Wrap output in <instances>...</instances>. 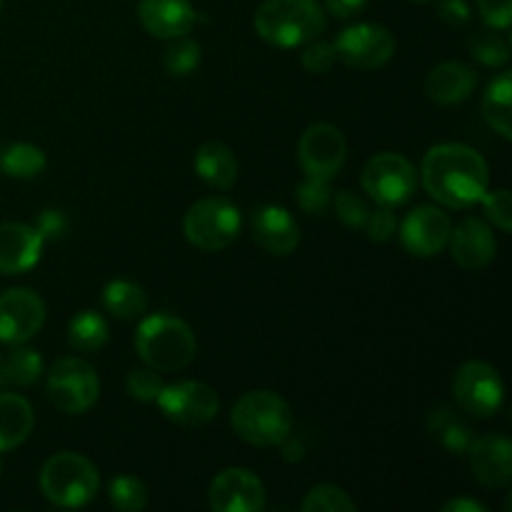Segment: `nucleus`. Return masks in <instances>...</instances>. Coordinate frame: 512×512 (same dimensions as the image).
Here are the masks:
<instances>
[{
	"instance_id": "7c9ffc66",
	"label": "nucleus",
	"mask_w": 512,
	"mask_h": 512,
	"mask_svg": "<svg viewBox=\"0 0 512 512\" xmlns=\"http://www.w3.org/2000/svg\"><path fill=\"white\" fill-rule=\"evenodd\" d=\"M468 48L470 53H473L480 63L488 65V68H500V65H505L510 60L508 40H505L503 35L493 33V28L470 35Z\"/></svg>"
},
{
	"instance_id": "b1692460",
	"label": "nucleus",
	"mask_w": 512,
	"mask_h": 512,
	"mask_svg": "<svg viewBox=\"0 0 512 512\" xmlns=\"http://www.w3.org/2000/svg\"><path fill=\"white\" fill-rule=\"evenodd\" d=\"M512 78L510 73H500L493 83L488 85L483 98V118L500 138H512Z\"/></svg>"
},
{
	"instance_id": "412c9836",
	"label": "nucleus",
	"mask_w": 512,
	"mask_h": 512,
	"mask_svg": "<svg viewBox=\"0 0 512 512\" xmlns=\"http://www.w3.org/2000/svg\"><path fill=\"white\" fill-rule=\"evenodd\" d=\"M475 70L470 65L458 63V60H448V63L435 65L425 78V95L438 105H455L470 98L475 90Z\"/></svg>"
},
{
	"instance_id": "49530a36",
	"label": "nucleus",
	"mask_w": 512,
	"mask_h": 512,
	"mask_svg": "<svg viewBox=\"0 0 512 512\" xmlns=\"http://www.w3.org/2000/svg\"><path fill=\"white\" fill-rule=\"evenodd\" d=\"M0 473H3V463H0Z\"/></svg>"
},
{
	"instance_id": "7ed1b4c3",
	"label": "nucleus",
	"mask_w": 512,
	"mask_h": 512,
	"mask_svg": "<svg viewBox=\"0 0 512 512\" xmlns=\"http://www.w3.org/2000/svg\"><path fill=\"white\" fill-rule=\"evenodd\" d=\"M255 30L275 48H298L325 33L318 0H265L255 10Z\"/></svg>"
},
{
	"instance_id": "f8f14e48",
	"label": "nucleus",
	"mask_w": 512,
	"mask_h": 512,
	"mask_svg": "<svg viewBox=\"0 0 512 512\" xmlns=\"http://www.w3.org/2000/svg\"><path fill=\"white\" fill-rule=\"evenodd\" d=\"M345 158H348V143H345V135L335 125H310L300 135L298 160L305 178L330 183L343 170Z\"/></svg>"
},
{
	"instance_id": "a878e982",
	"label": "nucleus",
	"mask_w": 512,
	"mask_h": 512,
	"mask_svg": "<svg viewBox=\"0 0 512 512\" xmlns=\"http://www.w3.org/2000/svg\"><path fill=\"white\" fill-rule=\"evenodd\" d=\"M45 168H48V158L38 145L13 143L0 150V173L8 175V178H38Z\"/></svg>"
},
{
	"instance_id": "2f4dec72",
	"label": "nucleus",
	"mask_w": 512,
	"mask_h": 512,
	"mask_svg": "<svg viewBox=\"0 0 512 512\" xmlns=\"http://www.w3.org/2000/svg\"><path fill=\"white\" fill-rule=\"evenodd\" d=\"M108 498L113 508L123 512H138L148 505V488L138 478H133V475H118L110 483Z\"/></svg>"
},
{
	"instance_id": "58836bf2",
	"label": "nucleus",
	"mask_w": 512,
	"mask_h": 512,
	"mask_svg": "<svg viewBox=\"0 0 512 512\" xmlns=\"http://www.w3.org/2000/svg\"><path fill=\"white\" fill-rule=\"evenodd\" d=\"M365 230H368V238L375 240V243H388L395 235V230H398V220H395L393 208H383L380 205L378 210H373L368 215V220H365Z\"/></svg>"
},
{
	"instance_id": "a18cd8bd",
	"label": "nucleus",
	"mask_w": 512,
	"mask_h": 512,
	"mask_svg": "<svg viewBox=\"0 0 512 512\" xmlns=\"http://www.w3.org/2000/svg\"><path fill=\"white\" fill-rule=\"evenodd\" d=\"M415 3H430V0H415Z\"/></svg>"
},
{
	"instance_id": "5701e85b",
	"label": "nucleus",
	"mask_w": 512,
	"mask_h": 512,
	"mask_svg": "<svg viewBox=\"0 0 512 512\" xmlns=\"http://www.w3.org/2000/svg\"><path fill=\"white\" fill-rule=\"evenodd\" d=\"M35 415L28 400L15 393H0V453L18 448L33 433Z\"/></svg>"
},
{
	"instance_id": "4c0bfd02",
	"label": "nucleus",
	"mask_w": 512,
	"mask_h": 512,
	"mask_svg": "<svg viewBox=\"0 0 512 512\" xmlns=\"http://www.w3.org/2000/svg\"><path fill=\"white\" fill-rule=\"evenodd\" d=\"M305 45H308V48L303 50V58L300 60H303V68L308 70V73H315V75L328 73V70L335 65V60H338L333 43H323V40L315 38Z\"/></svg>"
},
{
	"instance_id": "f3484780",
	"label": "nucleus",
	"mask_w": 512,
	"mask_h": 512,
	"mask_svg": "<svg viewBox=\"0 0 512 512\" xmlns=\"http://www.w3.org/2000/svg\"><path fill=\"white\" fill-rule=\"evenodd\" d=\"M250 235L270 255H290L300 243L298 220L283 205H258L250 215Z\"/></svg>"
},
{
	"instance_id": "c03bdc74",
	"label": "nucleus",
	"mask_w": 512,
	"mask_h": 512,
	"mask_svg": "<svg viewBox=\"0 0 512 512\" xmlns=\"http://www.w3.org/2000/svg\"><path fill=\"white\" fill-rule=\"evenodd\" d=\"M443 512H488L485 505H480L478 500H468V498H455L450 503L443 505Z\"/></svg>"
},
{
	"instance_id": "ea45409f",
	"label": "nucleus",
	"mask_w": 512,
	"mask_h": 512,
	"mask_svg": "<svg viewBox=\"0 0 512 512\" xmlns=\"http://www.w3.org/2000/svg\"><path fill=\"white\" fill-rule=\"evenodd\" d=\"M480 18L493 30H508L512 23V0H478Z\"/></svg>"
},
{
	"instance_id": "37998d69",
	"label": "nucleus",
	"mask_w": 512,
	"mask_h": 512,
	"mask_svg": "<svg viewBox=\"0 0 512 512\" xmlns=\"http://www.w3.org/2000/svg\"><path fill=\"white\" fill-rule=\"evenodd\" d=\"M370 0H325V10L335 18H355L358 13H363L368 8Z\"/></svg>"
},
{
	"instance_id": "ddd939ff",
	"label": "nucleus",
	"mask_w": 512,
	"mask_h": 512,
	"mask_svg": "<svg viewBox=\"0 0 512 512\" xmlns=\"http://www.w3.org/2000/svg\"><path fill=\"white\" fill-rule=\"evenodd\" d=\"M45 303L35 290L13 288L0 295V343L23 345L40 333Z\"/></svg>"
},
{
	"instance_id": "2eb2a0df",
	"label": "nucleus",
	"mask_w": 512,
	"mask_h": 512,
	"mask_svg": "<svg viewBox=\"0 0 512 512\" xmlns=\"http://www.w3.org/2000/svg\"><path fill=\"white\" fill-rule=\"evenodd\" d=\"M208 505L215 512H260L265 508V488L250 470L228 468L210 483Z\"/></svg>"
},
{
	"instance_id": "f257e3e1",
	"label": "nucleus",
	"mask_w": 512,
	"mask_h": 512,
	"mask_svg": "<svg viewBox=\"0 0 512 512\" xmlns=\"http://www.w3.org/2000/svg\"><path fill=\"white\" fill-rule=\"evenodd\" d=\"M488 163L463 143H440L423 158V188L435 203L465 210L488 193Z\"/></svg>"
},
{
	"instance_id": "c756f323",
	"label": "nucleus",
	"mask_w": 512,
	"mask_h": 512,
	"mask_svg": "<svg viewBox=\"0 0 512 512\" xmlns=\"http://www.w3.org/2000/svg\"><path fill=\"white\" fill-rule=\"evenodd\" d=\"M300 510L303 512H355L358 505L355 500L345 493L338 485H315V488L308 490L305 500L300 503Z\"/></svg>"
},
{
	"instance_id": "a19ab883",
	"label": "nucleus",
	"mask_w": 512,
	"mask_h": 512,
	"mask_svg": "<svg viewBox=\"0 0 512 512\" xmlns=\"http://www.w3.org/2000/svg\"><path fill=\"white\" fill-rule=\"evenodd\" d=\"M438 15L445 20L448 25H465L470 20V8L465 0H440L438 3Z\"/></svg>"
},
{
	"instance_id": "473e14b6",
	"label": "nucleus",
	"mask_w": 512,
	"mask_h": 512,
	"mask_svg": "<svg viewBox=\"0 0 512 512\" xmlns=\"http://www.w3.org/2000/svg\"><path fill=\"white\" fill-rule=\"evenodd\" d=\"M163 65L168 75L173 78H185V75L195 73L200 65V45L195 40H180L173 43L163 55Z\"/></svg>"
},
{
	"instance_id": "6ab92c4d",
	"label": "nucleus",
	"mask_w": 512,
	"mask_h": 512,
	"mask_svg": "<svg viewBox=\"0 0 512 512\" xmlns=\"http://www.w3.org/2000/svg\"><path fill=\"white\" fill-rule=\"evenodd\" d=\"M450 255L463 270L488 268L498 253V240L488 223L478 218H468L450 233Z\"/></svg>"
},
{
	"instance_id": "39448f33",
	"label": "nucleus",
	"mask_w": 512,
	"mask_h": 512,
	"mask_svg": "<svg viewBox=\"0 0 512 512\" xmlns=\"http://www.w3.org/2000/svg\"><path fill=\"white\" fill-rule=\"evenodd\" d=\"M100 488L98 468L80 453H58L40 470V490L58 508H83Z\"/></svg>"
},
{
	"instance_id": "cd10ccee",
	"label": "nucleus",
	"mask_w": 512,
	"mask_h": 512,
	"mask_svg": "<svg viewBox=\"0 0 512 512\" xmlns=\"http://www.w3.org/2000/svg\"><path fill=\"white\" fill-rule=\"evenodd\" d=\"M428 430L443 448H448L455 455H465V450L473 443V433H470L468 425L448 408H438L430 413Z\"/></svg>"
},
{
	"instance_id": "dca6fc26",
	"label": "nucleus",
	"mask_w": 512,
	"mask_h": 512,
	"mask_svg": "<svg viewBox=\"0 0 512 512\" xmlns=\"http://www.w3.org/2000/svg\"><path fill=\"white\" fill-rule=\"evenodd\" d=\"M465 453H468L473 478L483 488H508L512 480V443L505 435L473 438V443H470Z\"/></svg>"
},
{
	"instance_id": "f03ea898",
	"label": "nucleus",
	"mask_w": 512,
	"mask_h": 512,
	"mask_svg": "<svg viewBox=\"0 0 512 512\" xmlns=\"http://www.w3.org/2000/svg\"><path fill=\"white\" fill-rule=\"evenodd\" d=\"M135 350L148 368L178 373L188 368L198 350L193 328L175 315H148L135 333Z\"/></svg>"
},
{
	"instance_id": "f704fd0d",
	"label": "nucleus",
	"mask_w": 512,
	"mask_h": 512,
	"mask_svg": "<svg viewBox=\"0 0 512 512\" xmlns=\"http://www.w3.org/2000/svg\"><path fill=\"white\" fill-rule=\"evenodd\" d=\"M125 388H128L130 398L140 400V403H155L160 390H163V380H160L158 370L138 368L128 373V378H125Z\"/></svg>"
},
{
	"instance_id": "1a4fd4ad",
	"label": "nucleus",
	"mask_w": 512,
	"mask_h": 512,
	"mask_svg": "<svg viewBox=\"0 0 512 512\" xmlns=\"http://www.w3.org/2000/svg\"><path fill=\"white\" fill-rule=\"evenodd\" d=\"M453 395L458 408L470 418H493L503 405L505 388L493 365L483 360H470L460 365L455 373Z\"/></svg>"
},
{
	"instance_id": "20e7f679",
	"label": "nucleus",
	"mask_w": 512,
	"mask_h": 512,
	"mask_svg": "<svg viewBox=\"0 0 512 512\" xmlns=\"http://www.w3.org/2000/svg\"><path fill=\"white\" fill-rule=\"evenodd\" d=\"M230 425L245 443L255 448H275V445H283L293 433V413L278 393L253 390L235 403Z\"/></svg>"
},
{
	"instance_id": "393cba45",
	"label": "nucleus",
	"mask_w": 512,
	"mask_h": 512,
	"mask_svg": "<svg viewBox=\"0 0 512 512\" xmlns=\"http://www.w3.org/2000/svg\"><path fill=\"white\" fill-rule=\"evenodd\" d=\"M103 308L118 320H135L148 310V295L133 280H113L103 288Z\"/></svg>"
},
{
	"instance_id": "4468645a",
	"label": "nucleus",
	"mask_w": 512,
	"mask_h": 512,
	"mask_svg": "<svg viewBox=\"0 0 512 512\" xmlns=\"http://www.w3.org/2000/svg\"><path fill=\"white\" fill-rule=\"evenodd\" d=\"M453 223L450 215L438 205H420L413 213L405 215L400 225V240L403 248L415 258H433L448 248Z\"/></svg>"
},
{
	"instance_id": "6e6552de",
	"label": "nucleus",
	"mask_w": 512,
	"mask_h": 512,
	"mask_svg": "<svg viewBox=\"0 0 512 512\" xmlns=\"http://www.w3.org/2000/svg\"><path fill=\"white\" fill-rule=\"evenodd\" d=\"M363 190L383 208H398L408 203L418 185L415 165L400 153H378L365 163Z\"/></svg>"
},
{
	"instance_id": "e433bc0d",
	"label": "nucleus",
	"mask_w": 512,
	"mask_h": 512,
	"mask_svg": "<svg viewBox=\"0 0 512 512\" xmlns=\"http://www.w3.org/2000/svg\"><path fill=\"white\" fill-rule=\"evenodd\" d=\"M485 210V218L495 225L503 233H510L512 230V198L505 188L500 190H488V193L480 198Z\"/></svg>"
},
{
	"instance_id": "bb28decb",
	"label": "nucleus",
	"mask_w": 512,
	"mask_h": 512,
	"mask_svg": "<svg viewBox=\"0 0 512 512\" xmlns=\"http://www.w3.org/2000/svg\"><path fill=\"white\" fill-rule=\"evenodd\" d=\"M110 338L108 320L95 310H80L68 323V343L80 353H95Z\"/></svg>"
},
{
	"instance_id": "de8ad7c7",
	"label": "nucleus",
	"mask_w": 512,
	"mask_h": 512,
	"mask_svg": "<svg viewBox=\"0 0 512 512\" xmlns=\"http://www.w3.org/2000/svg\"><path fill=\"white\" fill-rule=\"evenodd\" d=\"M0 10H3V0H0Z\"/></svg>"
},
{
	"instance_id": "c85d7f7f",
	"label": "nucleus",
	"mask_w": 512,
	"mask_h": 512,
	"mask_svg": "<svg viewBox=\"0 0 512 512\" xmlns=\"http://www.w3.org/2000/svg\"><path fill=\"white\" fill-rule=\"evenodd\" d=\"M43 375V358L38 350L15 348L5 360H0V388L8 385H33Z\"/></svg>"
},
{
	"instance_id": "a211bd4d",
	"label": "nucleus",
	"mask_w": 512,
	"mask_h": 512,
	"mask_svg": "<svg viewBox=\"0 0 512 512\" xmlns=\"http://www.w3.org/2000/svg\"><path fill=\"white\" fill-rule=\"evenodd\" d=\"M45 238L38 228L25 223L0 225V273L23 275L35 268L43 255Z\"/></svg>"
},
{
	"instance_id": "0eeeda50",
	"label": "nucleus",
	"mask_w": 512,
	"mask_h": 512,
	"mask_svg": "<svg viewBox=\"0 0 512 512\" xmlns=\"http://www.w3.org/2000/svg\"><path fill=\"white\" fill-rule=\"evenodd\" d=\"M48 398L60 413L80 415L93 408L100 395V380L93 365L80 358H63L50 368L45 380Z\"/></svg>"
},
{
	"instance_id": "79ce46f5",
	"label": "nucleus",
	"mask_w": 512,
	"mask_h": 512,
	"mask_svg": "<svg viewBox=\"0 0 512 512\" xmlns=\"http://www.w3.org/2000/svg\"><path fill=\"white\" fill-rule=\"evenodd\" d=\"M65 225H68V220H65V215L60 210H45L38 218V230L45 240L60 238L65 233Z\"/></svg>"
},
{
	"instance_id": "c9c22d12",
	"label": "nucleus",
	"mask_w": 512,
	"mask_h": 512,
	"mask_svg": "<svg viewBox=\"0 0 512 512\" xmlns=\"http://www.w3.org/2000/svg\"><path fill=\"white\" fill-rule=\"evenodd\" d=\"M295 198H298V205L300 210H305L308 215H323L325 210L330 208V200H333V195H330V188L325 180H313L308 178L305 183L298 185V193H295Z\"/></svg>"
},
{
	"instance_id": "aec40b11",
	"label": "nucleus",
	"mask_w": 512,
	"mask_h": 512,
	"mask_svg": "<svg viewBox=\"0 0 512 512\" xmlns=\"http://www.w3.org/2000/svg\"><path fill=\"white\" fill-rule=\"evenodd\" d=\"M138 15L143 28L163 40L183 38L198 20L190 0H140Z\"/></svg>"
},
{
	"instance_id": "4be33fe9",
	"label": "nucleus",
	"mask_w": 512,
	"mask_h": 512,
	"mask_svg": "<svg viewBox=\"0 0 512 512\" xmlns=\"http://www.w3.org/2000/svg\"><path fill=\"white\" fill-rule=\"evenodd\" d=\"M193 165L195 173L218 190L233 188L235 180H238V158H235V153L228 145L218 143V140L200 145Z\"/></svg>"
},
{
	"instance_id": "9b49d317",
	"label": "nucleus",
	"mask_w": 512,
	"mask_h": 512,
	"mask_svg": "<svg viewBox=\"0 0 512 512\" xmlns=\"http://www.w3.org/2000/svg\"><path fill=\"white\" fill-rule=\"evenodd\" d=\"M335 55L348 68L375 70L383 68L395 55V38L385 25L358 23L345 28L333 43Z\"/></svg>"
},
{
	"instance_id": "72a5a7b5",
	"label": "nucleus",
	"mask_w": 512,
	"mask_h": 512,
	"mask_svg": "<svg viewBox=\"0 0 512 512\" xmlns=\"http://www.w3.org/2000/svg\"><path fill=\"white\" fill-rule=\"evenodd\" d=\"M330 203H333L335 215H338L340 223H343L345 228H350V230L365 228V220H368L370 208H368V203L360 198V195L350 193V190H338Z\"/></svg>"
},
{
	"instance_id": "423d86ee",
	"label": "nucleus",
	"mask_w": 512,
	"mask_h": 512,
	"mask_svg": "<svg viewBox=\"0 0 512 512\" xmlns=\"http://www.w3.org/2000/svg\"><path fill=\"white\" fill-rule=\"evenodd\" d=\"M243 228L238 205L225 198H205L190 205L183 218V233L190 245L205 253H218L235 243Z\"/></svg>"
},
{
	"instance_id": "9d476101",
	"label": "nucleus",
	"mask_w": 512,
	"mask_h": 512,
	"mask_svg": "<svg viewBox=\"0 0 512 512\" xmlns=\"http://www.w3.org/2000/svg\"><path fill=\"white\" fill-rule=\"evenodd\" d=\"M155 403L165 418L185 425V428L208 425L220 413L218 393L200 380H180V383L163 385Z\"/></svg>"
}]
</instances>
